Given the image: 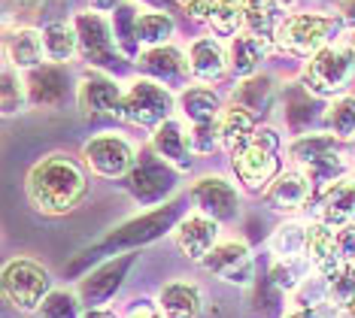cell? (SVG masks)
Returning a JSON list of instances; mask_svg holds the SVG:
<instances>
[{"mask_svg":"<svg viewBox=\"0 0 355 318\" xmlns=\"http://www.w3.org/2000/svg\"><path fill=\"white\" fill-rule=\"evenodd\" d=\"M31 206L43 215H67L88 194V176L70 154H46L37 161L25 182Z\"/></svg>","mask_w":355,"mask_h":318,"instance_id":"1","label":"cell"},{"mask_svg":"<svg viewBox=\"0 0 355 318\" xmlns=\"http://www.w3.org/2000/svg\"><path fill=\"white\" fill-rule=\"evenodd\" d=\"M340 28H343V21L334 19V15L295 12V15H286V19L277 24L273 43H277L282 52H288V55L313 58L319 48L334 43V37L340 34Z\"/></svg>","mask_w":355,"mask_h":318,"instance_id":"2","label":"cell"},{"mask_svg":"<svg viewBox=\"0 0 355 318\" xmlns=\"http://www.w3.org/2000/svg\"><path fill=\"white\" fill-rule=\"evenodd\" d=\"M340 136L334 134H304L288 140V158L295 161V167H301L310 173L316 185H334L340 176H346L343 158H340Z\"/></svg>","mask_w":355,"mask_h":318,"instance_id":"3","label":"cell"},{"mask_svg":"<svg viewBox=\"0 0 355 318\" xmlns=\"http://www.w3.org/2000/svg\"><path fill=\"white\" fill-rule=\"evenodd\" d=\"M279 145H282V140H279L277 127L264 125V127H255L252 143H249L243 152L231 154L234 173H237V179L246 185L249 191H264L273 179H277V173H279V161H277Z\"/></svg>","mask_w":355,"mask_h":318,"instance_id":"4","label":"cell"},{"mask_svg":"<svg viewBox=\"0 0 355 318\" xmlns=\"http://www.w3.org/2000/svg\"><path fill=\"white\" fill-rule=\"evenodd\" d=\"M52 294V273L34 258H12L3 267V297L19 312H40Z\"/></svg>","mask_w":355,"mask_h":318,"instance_id":"5","label":"cell"},{"mask_svg":"<svg viewBox=\"0 0 355 318\" xmlns=\"http://www.w3.org/2000/svg\"><path fill=\"white\" fill-rule=\"evenodd\" d=\"M176 109V97L164 82L152 76L134 79L131 85L125 88V106H122V118L128 125L137 127H149L155 130L164 118H171Z\"/></svg>","mask_w":355,"mask_h":318,"instance_id":"6","label":"cell"},{"mask_svg":"<svg viewBox=\"0 0 355 318\" xmlns=\"http://www.w3.org/2000/svg\"><path fill=\"white\" fill-rule=\"evenodd\" d=\"M355 76V52L349 46H337L331 43L325 48H319L304 67V85L306 91L322 94V97H334L340 94Z\"/></svg>","mask_w":355,"mask_h":318,"instance_id":"7","label":"cell"},{"mask_svg":"<svg viewBox=\"0 0 355 318\" xmlns=\"http://www.w3.org/2000/svg\"><path fill=\"white\" fill-rule=\"evenodd\" d=\"M85 167L101 179H119L128 176L137 164L134 145L125 140L122 134H98L83 145Z\"/></svg>","mask_w":355,"mask_h":318,"instance_id":"8","label":"cell"},{"mask_svg":"<svg viewBox=\"0 0 355 318\" xmlns=\"http://www.w3.org/2000/svg\"><path fill=\"white\" fill-rule=\"evenodd\" d=\"M76 37H79V55L88 64H112L122 61V48L116 43V34H112L110 21L103 19V12H79L73 19Z\"/></svg>","mask_w":355,"mask_h":318,"instance_id":"9","label":"cell"},{"mask_svg":"<svg viewBox=\"0 0 355 318\" xmlns=\"http://www.w3.org/2000/svg\"><path fill=\"white\" fill-rule=\"evenodd\" d=\"M313 191H316V182L310 179V173L301 167H288V170H279L277 179L261 194L268 209L279 212V215H295V212H301L310 203Z\"/></svg>","mask_w":355,"mask_h":318,"instance_id":"10","label":"cell"},{"mask_svg":"<svg viewBox=\"0 0 355 318\" xmlns=\"http://www.w3.org/2000/svg\"><path fill=\"white\" fill-rule=\"evenodd\" d=\"M222 222H216L207 212H191L185 215L173 231V242L180 249L182 258L195 260V264H204V258L219 246V233H222Z\"/></svg>","mask_w":355,"mask_h":318,"instance_id":"11","label":"cell"},{"mask_svg":"<svg viewBox=\"0 0 355 318\" xmlns=\"http://www.w3.org/2000/svg\"><path fill=\"white\" fill-rule=\"evenodd\" d=\"M189 194L198 212H207L216 222H234L240 212V194L225 176H200L191 182Z\"/></svg>","mask_w":355,"mask_h":318,"instance_id":"12","label":"cell"},{"mask_svg":"<svg viewBox=\"0 0 355 318\" xmlns=\"http://www.w3.org/2000/svg\"><path fill=\"white\" fill-rule=\"evenodd\" d=\"M76 103L83 109V116H122L125 106V91L122 85H116L110 76L92 70L83 76V82L76 85Z\"/></svg>","mask_w":355,"mask_h":318,"instance_id":"13","label":"cell"},{"mask_svg":"<svg viewBox=\"0 0 355 318\" xmlns=\"http://www.w3.org/2000/svg\"><path fill=\"white\" fill-rule=\"evenodd\" d=\"M204 270H209L216 279L228 282V285H240L246 288L255 276V264H252V251H249L246 242L228 240L219 242L209 255L204 258Z\"/></svg>","mask_w":355,"mask_h":318,"instance_id":"14","label":"cell"},{"mask_svg":"<svg viewBox=\"0 0 355 318\" xmlns=\"http://www.w3.org/2000/svg\"><path fill=\"white\" fill-rule=\"evenodd\" d=\"M189 73L191 79L200 85H213L225 79V73L231 67V58H228V48H225L219 39L213 34L209 37H198L195 43L189 46Z\"/></svg>","mask_w":355,"mask_h":318,"instance_id":"15","label":"cell"},{"mask_svg":"<svg viewBox=\"0 0 355 318\" xmlns=\"http://www.w3.org/2000/svg\"><path fill=\"white\" fill-rule=\"evenodd\" d=\"M152 152L158 158H164L167 164L176 170H189L191 164V127H185V118H164L161 125L152 130Z\"/></svg>","mask_w":355,"mask_h":318,"instance_id":"16","label":"cell"},{"mask_svg":"<svg viewBox=\"0 0 355 318\" xmlns=\"http://www.w3.org/2000/svg\"><path fill=\"white\" fill-rule=\"evenodd\" d=\"M316 222L334 231L355 222V176H340L334 185H328L316 206Z\"/></svg>","mask_w":355,"mask_h":318,"instance_id":"17","label":"cell"},{"mask_svg":"<svg viewBox=\"0 0 355 318\" xmlns=\"http://www.w3.org/2000/svg\"><path fill=\"white\" fill-rule=\"evenodd\" d=\"M137 67H143L152 79L164 85H176V82H185L191 76L189 73V55L180 52L176 46L164 43V46H152L146 52H140L137 58Z\"/></svg>","mask_w":355,"mask_h":318,"instance_id":"18","label":"cell"},{"mask_svg":"<svg viewBox=\"0 0 355 318\" xmlns=\"http://www.w3.org/2000/svg\"><path fill=\"white\" fill-rule=\"evenodd\" d=\"M173 164H167L164 158H143L137 161L134 170H131V191L137 194L140 200H158L164 197L167 191L173 188V173H171Z\"/></svg>","mask_w":355,"mask_h":318,"instance_id":"19","label":"cell"},{"mask_svg":"<svg viewBox=\"0 0 355 318\" xmlns=\"http://www.w3.org/2000/svg\"><path fill=\"white\" fill-rule=\"evenodd\" d=\"M3 55H6V64H12L15 70H34V67H40V64H46L43 30H37V28L6 30Z\"/></svg>","mask_w":355,"mask_h":318,"instance_id":"20","label":"cell"},{"mask_svg":"<svg viewBox=\"0 0 355 318\" xmlns=\"http://www.w3.org/2000/svg\"><path fill=\"white\" fill-rule=\"evenodd\" d=\"M158 309L164 318H198L204 309V294L189 279L167 282L158 291Z\"/></svg>","mask_w":355,"mask_h":318,"instance_id":"21","label":"cell"},{"mask_svg":"<svg viewBox=\"0 0 355 318\" xmlns=\"http://www.w3.org/2000/svg\"><path fill=\"white\" fill-rule=\"evenodd\" d=\"M134 264V255H122L119 260H110V264H103L101 270H94L88 279L83 282V288H79V294L88 306H103L107 300L119 291V285H122L128 267Z\"/></svg>","mask_w":355,"mask_h":318,"instance_id":"22","label":"cell"},{"mask_svg":"<svg viewBox=\"0 0 355 318\" xmlns=\"http://www.w3.org/2000/svg\"><path fill=\"white\" fill-rule=\"evenodd\" d=\"M28 94L34 106H58L67 94V73L64 64H40L28 70Z\"/></svg>","mask_w":355,"mask_h":318,"instance_id":"23","label":"cell"},{"mask_svg":"<svg viewBox=\"0 0 355 318\" xmlns=\"http://www.w3.org/2000/svg\"><path fill=\"white\" fill-rule=\"evenodd\" d=\"M255 112H249L246 106L240 103H231L222 109L219 116V134H222V149L228 154H237L243 152L255 136Z\"/></svg>","mask_w":355,"mask_h":318,"instance_id":"24","label":"cell"},{"mask_svg":"<svg viewBox=\"0 0 355 318\" xmlns=\"http://www.w3.org/2000/svg\"><path fill=\"white\" fill-rule=\"evenodd\" d=\"M228 58H231V70L237 76L243 79L252 76L261 67V61L268 58V37L255 34V30H240L228 43Z\"/></svg>","mask_w":355,"mask_h":318,"instance_id":"25","label":"cell"},{"mask_svg":"<svg viewBox=\"0 0 355 318\" xmlns=\"http://www.w3.org/2000/svg\"><path fill=\"white\" fill-rule=\"evenodd\" d=\"M306 258L316 264V270L322 276H331L343 264L340 251H337V231L334 227H328V224H322L313 218L310 233H306Z\"/></svg>","mask_w":355,"mask_h":318,"instance_id":"26","label":"cell"},{"mask_svg":"<svg viewBox=\"0 0 355 318\" xmlns=\"http://www.w3.org/2000/svg\"><path fill=\"white\" fill-rule=\"evenodd\" d=\"M222 100L209 85H189L180 94V112L189 125H204V121H216L222 116Z\"/></svg>","mask_w":355,"mask_h":318,"instance_id":"27","label":"cell"},{"mask_svg":"<svg viewBox=\"0 0 355 318\" xmlns=\"http://www.w3.org/2000/svg\"><path fill=\"white\" fill-rule=\"evenodd\" d=\"M43 46L49 64H70L73 55H79V37L73 21H52L43 28Z\"/></svg>","mask_w":355,"mask_h":318,"instance_id":"28","label":"cell"},{"mask_svg":"<svg viewBox=\"0 0 355 318\" xmlns=\"http://www.w3.org/2000/svg\"><path fill=\"white\" fill-rule=\"evenodd\" d=\"M306 233H310V224L306 222H297V218H288L282 222L277 231L270 233L268 240V249L273 258H297V255H306Z\"/></svg>","mask_w":355,"mask_h":318,"instance_id":"29","label":"cell"},{"mask_svg":"<svg viewBox=\"0 0 355 318\" xmlns=\"http://www.w3.org/2000/svg\"><path fill=\"white\" fill-rule=\"evenodd\" d=\"M173 30H176V24H173V19L167 12H161V10L137 12V21H134V39H137V46H146V48L164 46V43H171Z\"/></svg>","mask_w":355,"mask_h":318,"instance_id":"30","label":"cell"},{"mask_svg":"<svg viewBox=\"0 0 355 318\" xmlns=\"http://www.w3.org/2000/svg\"><path fill=\"white\" fill-rule=\"evenodd\" d=\"M316 264H313L306 255H297V258H273V267H270V279L277 288L282 291H295L297 285H304L310 276H316Z\"/></svg>","mask_w":355,"mask_h":318,"instance_id":"31","label":"cell"},{"mask_svg":"<svg viewBox=\"0 0 355 318\" xmlns=\"http://www.w3.org/2000/svg\"><path fill=\"white\" fill-rule=\"evenodd\" d=\"M273 79L270 76H258V73H252V76H246L243 82L237 85V91H234V103H240V106H246L249 112H264V109H270V103H273Z\"/></svg>","mask_w":355,"mask_h":318,"instance_id":"32","label":"cell"},{"mask_svg":"<svg viewBox=\"0 0 355 318\" xmlns=\"http://www.w3.org/2000/svg\"><path fill=\"white\" fill-rule=\"evenodd\" d=\"M207 24L216 37H237L240 30H246V3L243 0H216V10Z\"/></svg>","mask_w":355,"mask_h":318,"instance_id":"33","label":"cell"},{"mask_svg":"<svg viewBox=\"0 0 355 318\" xmlns=\"http://www.w3.org/2000/svg\"><path fill=\"white\" fill-rule=\"evenodd\" d=\"M322 125H325L328 134L340 136V140H352L355 136V97L337 94L334 100L328 103L325 116H322Z\"/></svg>","mask_w":355,"mask_h":318,"instance_id":"34","label":"cell"},{"mask_svg":"<svg viewBox=\"0 0 355 318\" xmlns=\"http://www.w3.org/2000/svg\"><path fill=\"white\" fill-rule=\"evenodd\" d=\"M325 279H328V297L340 309H355V264L352 260H343Z\"/></svg>","mask_w":355,"mask_h":318,"instance_id":"35","label":"cell"},{"mask_svg":"<svg viewBox=\"0 0 355 318\" xmlns=\"http://www.w3.org/2000/svg\"><path fill=\"white\" fill-rule=\"evenodd\" d=\"M31 103V94H28V79L19 76V70L12 64L3 67V112L12 116V112H21L25 106Z\"/></svg>","mask_w":355,"mask_h":318,"instance_id":"36","label":"cell"},{"mask_svg":"<svg viewBox=\"0 0 355 318\" xmlns=\"http://www.w3.org/2000/svg\"><path fill=\"white\" fill-rule=\"evenodd\" d=\"M40 312H43V318H83V309H79L73 291H52L43 300Z\"/></svg>","mask_w":355,"mask_h":318,"instance_id":"37","label":"cell"},{"mask_svg":"<svg viewBox=\"0 0 355 318\" xmlns=\"http://www.w3.org/2000/svg\"><path fill=\"white\" fill-rule=\"evenodd\" d=\"M222 145V134H219V118L216 121H204V125H191V152L195 154H209Z\"/></svg>","mask_w":355,"mask_h":318,"instance_id":"38","label":"cell"},{"mask_svg":"<svg viewBox=\"0 0 355 318\" xmlns=\"http://www.w3.org/2000/svg\"><path fill=\"white\" fill-rule=\"evenodd\" d=\"M340 315V306L334 303V300H322V303L316 306H295L288 315H282V318H337Z\"/></svg>","mask_w":355,"mask_h":318,"instance_id":"39","label":"cell"},{"mask_svg":"<svg viewBox=\"0 0 355 318\" xmlns=\"http://www.w3.org/2000/svg\"><path fill=\"white\" fill-rule=\"evenodd\" d=\"M337 251H340L343 260H352L355 264V222L343 224L340 231H337Z\"/></svg>","mask_w":355,"mask_h":318,"instance_id":"40","label":"cell"},{"mask_svg":"<svg viewBox=\"0 0 355 318\" xmlns=\"http://www.w3.org/2000/svg\"><path fill=\"white\" fill-rule=\"evenodd\" d=\"M213 10H216V0H191V3H185V12L198 21H209Z\"/></svg>","mask_w":355,"mask_h":318,"instance_id":"41","label":"cell"},{"mask_svg":"<svg viewBox=\"0 0 355 318\" xmlns=\"http://www.w3.org/2000/svg\"><path fill=\"white\" fill-rule=\"evenodd\" d=\"M128 318H164V315H161L158 303H140V306H131Z\"/></svg>","mask_w":355,"mask_h":318,"instance_id":"42","label":"cell"},{"mask_svg":"<svg viewBox=\"0 0 355 318\" xmlns=\"http://www.w3.org/2000/svg\"><path fill=\"white\" fill-rule=\"evenodd\" d=\"M83 318H119L112 309H107V306H88L85 312H83Z\"/></svg>","mask_w":355,"mask_h":318,"instance_id":"43","label":"cell"},{"mask_svg":"<svg viewBox=\"0 0 355 318\" xmlns=\"http://www.w3.org/2000/svg\"><path fill=\"white\" fill-rule=\"evenodd\" d=\"M246 10H279V0H243Z\"/></svg>","mask_w":355,"mask_h":318,"instance_id":"44","label":"cell"},{"mask_svg":"<svg viewBox=\"0 0 355 318\" xmlns=\"http://www.w3.org/2000/svg\"><path fill=\"white\" fill-rule=\"evenodd\" d=\"M94 12H110V10H119V0H88Z\"/></svg>","mask_w":355,"mask_h":318,"instance_id":"45","label":"cell"},{"mask_svg":"<svg viewBox=\"0 0 355 318\" xmlns=\"http://www.w3.org/2000/svg\"><path fill=\"white\" fill-rule=\"evenodd\" d=\"M343 21L355 28V0H343Z\"/></svg>","mask_w":355,"mask_h":318,"instance_id":"46","label":"cell"},{"mask_svg":"<svg viewBox=\"0 0 355 318\" xmlns=\"http://www.w3.org/2000/svg\"><path fill=\"white\" fill-rule=\"evenodd\" d=\"M346 46H349V48H352V52H355V28L349 30V34H346Z\"/></svg>","mask_w":355,"mask_h":318,"instance_id":"47","label":"cell"},{"mask_svg":"<svg viewBox=\"0 0 355 318\" xmlns=\"http://www.w3.org/2000/svg\"><path fill=\"white\" fill-rule=\"evenodd\" d=\"M349 152H352V161H355V136H352V145H349Z\"/></svg>","mask_w":355,"mask_h":318,"instance_id":"48","label":"cell"},{"mask_svg":"<svg viewBox=\"0 0 355 318\" xmlns=\"http://www.w3.org/2000/svg\"><path fill=\"white\" fill-rule=\"evenodd\" d=\"M180 3H182V6H185V3H191V0H180Z\"/></svg>","mask_w":355,"mask_h":318,"instance_id":"49","label":"cell"}]
</instances>
